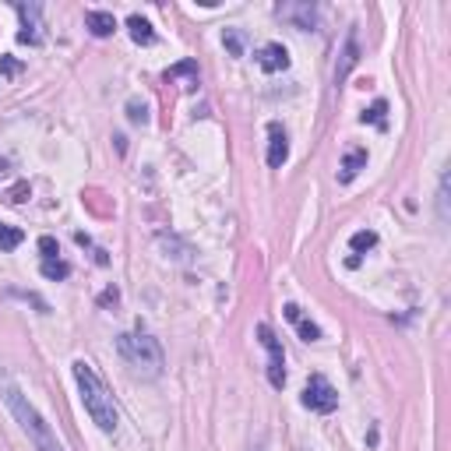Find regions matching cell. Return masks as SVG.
Listing matches in <instances>:
<instances>
[{"label":"cell","instance_id":"6da1fadb","mask_svg":"<svg viewBox=\"0 0 451 451\" xmlns=\"http://www.w3.org/2000/svg\"><path fill=\"white\" fill-rule=\"evenodd\" d=\"M0 399L8 402V409L15 413V420L22 423V430L29 434V441L35 444V451H64V444L56 441L53 427L42 420V413H39V409L25 399L22 388H18V384H15L4 370H0Z\"/></svg>","mask_w":451,"mask_h":451},{"label":"cell","instance_id":"7a4b0ae2","mask_svg":"<svg viewBox=\"0 0 451 451\" xmlns=\"http://www.w3.org/2000/svg\"><path fill=\"white\" fill-rule=\"evenodd\" d=\"M74 381H78L81 402H85V413L92 416V423H95L102 434H117V427H120L117 402H113V395H109V388L102 384V377L92 370V363L74 360Z\"/></svg>","mask_w":451,"mask_h":451},{"label":"cell","instance_id":"3957f363","mask_svg":"<svg viewBox=\"0 0 451 451\" xmlns=\"http://www.w3.org/2000/svg\"><path fill=\"white\" fill-rule=\"evenodd\" d=\"M117 349L124 356V363L131 367L134 377H145V381H155L166 367V356H162V346L155 342L152 335L145 331H124L117 338Z\"/></svg>","mask_w":451,"mask_h":451},{"label":"cell","instance_id":"277c9868","mask_svg":"<svg viewBox=\"0 0 451 451\" xmlns=\"http://www.w3.org/2000/svg\"><path fill=\"white\" fill-rule=\"evenodd\" d=\"M303 406H307L310 413H335V406H338V391L331 388L328 377L310 374V381H307V388H303Z\"/></svg>","mask_w":451,"mask_h":451},{"label":"cell","instance_id":"5b68a950","mask_svg":"<svg viewBox=\"0 0 451 451\" xmlns=\"http://www.w3.org/2000/svg\"><path fill=\"white\" fill-rule=\"evenodd\" d=\"M258 338L268 349V381H271V388H282L286 384V353H282V342L275 338V331L268 324H258Z\"/></svg>","mask_w":451,"mask_h":451},{"label":"cell","instance_id":"8992f818","mask_svg":"<svg viewBox=\"0 0 451 451\" xmlns=\"http://www.w3.org/2000/svg\"><path fill=\"white\" fill-rule=\"evenodd\" d=\"M278 18L290 22V25L300 29V32L317 29V8L310 4V0H290V4H278Z\"/></svg>","mask_w":451,"mask_h":451},{"label":"cell","instance_id":"52a82bcc","mask_svg":"<svg viewBox=\"0 0 451 451\" xmlns=\"http://www.w3.org/2000/svg\"><path fill=\"white\" fill-rule=\"evenodd\" d=\"M360 61V42H356V29L346 32V42H342V53H338V64H335V85H342L349 78V71L356 68Z\"/></svg>","mask_w":451,"mask_h":451},{"label":"cell","instance_id":"ba28073f","mask_svg":"<svg viewBox=\"0 0 451 451\" xmlns=\"http://www.w3.org/2000/svg\"><path fill=\"white\" fill-rule=\"evenodd\" d=\"M258 68L268 71V74L286 71V68H290V49L282 46V42H264V46L258 49Z\"/></svg>","mask_w":451,"mask_h":451},{"label":"cell","instance_id":"9c48e42d","mask_svg":"<svg viewBox=\"0 0 451 451\" xmlns=\"http://www.w3.org/2000/svg\"><path fill=\"white\" fill-rule=\"evenodd\" d=\"M290 159V138L282 131V124H268V166L282 169Z\"/></svg>","mask_w":451,"mask_h":451},{"label":"cell","instance_id":"30bf717a","mask_svg":"<svg viewBox=\"0 0 451 451\" xmlns=\"http://www.w3.org/2000/svg\"><path fill=\"white\" fill-rule=\"evenodd\" d=\"M18 15H22V22H25V29L18 32V39L22 42H29V46H39L42 42V25H39V4H18Z\"/></svg>","mask_w":451,"mask_h":451},{"label":"cell","instance_id":"8fae6325","mask_svg":"<svg viewBox=\"0 0 451 451\" xmlns=\"http://www.w3.org/2000/svg\"><path fill=\"white\" fill-rule=\"evenodd\" d=\"M85 29H88L92 35L106 39V35L117 32V18H113L109 11H88V15H85Z\"/></svg>","mask_w":451,"mask_h":451},{"label":"cell","instance_id":"7c38bea8","mask_svg":"<svg viewBox=\"0 0 451 451\" xmlns=\"http://www.w3.org/2000/svg\"><path fill=\"white\" fill-rule=\"evenodd\" d=\"M360 169H367V148H353V152H346V159H342V169H338V180H342V184L356 180V173H360Z\"/></svg>","mask_w":451,"mask_h":451},{"label":"cell","instance_id":"4fadbf2b","mask_svg":"<svg viewBox=\"0 0 451 451\" xmlns=\"http://www.w3.org/2000/svg\"><path fill=\"white\" fill-rule=\"evenodd\" d=\"M127 32H131V39H134L138 46H152V42H155V32H152V25H148L141 15H131V18H127Z\"/></svg>","mask_w":451,"mask_h":451},{"label":"cell","instance_id":"5bb4252c","mask_svg":"<svg viewBox=\"0 0 451 451\" xmlns=\"http://www.w3.org/2000/svg\"><path fill=\"white\" fill-rule=\"evenodd\" d=\"M222 42H226V49H230V56H244V49H247V35L240 29H226Z\"/></svg>","mask_w":451,"mask_h":451},{"label":"cell","instance_id":"9a60e30c","mask_svg":"<svg viewBox=\"0 0 451 451\" xmlns=\"http://www.w3.org/2000/svg\"><path fill=\"white\" fill-rule=\"evenodd\" d=\"M22 240H25L22 230H15V226H4V222H0V251H15Z\"/></svg>","mask_w":451,"mask_h":451},{"label":"cell","instance_id":"2e32d148","mask_svg":"<svg viewBox=\"0 0 451 451\" xmlns=\"http://www.w3.org/2000/svg\"><path fill=\"white\" fill-rule=\"evenodd\" d=\"M42 275H46V278H68V275H71V264L61 261V258H49V261H42Z\"/></svg>","mask_w":451,"mask_h":451},{"label":"cell","instance_id":"e0dca14e","mask_svg":"<svg viewBox=\"0 0 451 451\" xmlns=\"http://www.w3.org/2000/svg\"><path fill=\"white\" fill-rule=\"evenodd\" d=\"M384 113H388V102L377 99L370 109H363V117H360V120H363V124H377V127H384Z\"/></svg>","mask_w":451,"mask_h":451},{"label":"cell","instance_id":"ac0fdd59","mask_svg":"<svg viewBox=\"0 0 451 451\" xmlns=\"http://www.w3.org/2000/svg\"><path fill=\"white\" fill-rule=\"evenodd\" d=\"M353 251L356 254H363V251H370V247H377V233L374 230H360V233H353Z\"/></svg>","mask_w":451,"mask_h":451},{"label":"cell","instance_id":"d6986e66","mask_svg":"<svg viewBox=\"0 0 451 451\" xmlns=\"http://www.w3.org/2000/svg\"><path fill=\"white\" fill-rule=\"evenodd\" d=\"M184 74L194 78V85H198V64H194V61H180L177 68H169V71H166V81H169V78H184Z\"/></svg>","mask_w":451,"mask_h":451},{"label":"cell","instance_id":"ffe728a7","mask_svg":"<svg viewBox=\"0 0 451 451\" xmlns=\"http://www.w3.org/2000/svg\"><path fill=\"white\" fill-rule=\"evenodd\" d=\"M159 244H162L166 251H169V247H173V251H177V254H173L177 261H187V258H191V247H187V244H180L177 237H166V233H162V237H159Z\"/></svg>","mask_w":451,"mask_h":451},{"label":"cell","instance_id":"44dd1931","mask_svg":"<svg viewBox=\"0 0 451 451\" xmlns=\"http://www.w3.org/2000/svg\"><path fill=\"white\" fill-rule=\"evenodd\" d=\"M437 219L448 222V173H441V187H437Z\"/></svg>","mask_w":451,"mask_h":451},{"label":"cell","instance_id":"7402d4cb","mask_svg":"<svg viewBox=\"0 0 451 451\" xmlns=\"http://www.w3.org/2000/svg\"><path fill=\"white\" fill-rule=\"evenodd\" d=\"M127 117H131V124H148V106L138 102V99H131L127 102Z\"/></svg>","mask_w":451,"mask_h":451},{"label":"cell","instance_id":"603a6c76","mask_svg":"<svg viewBox=\"0 0 451 451\" xmlns=\"http://www.w3.org/2000/svg\"><path fill=\"white\" fill-rule=\"evenodd\" d=\"M296 328H300V335H303V342H317V338H321V328L314 324V321H296Z\"/></svg>","mask_w":451,"mask_h":451},{"label":"cell","instance_id":"cb8c5ba5","mask_svg":"<svg viewBox=\"0 0 451 451\" xmlns=\"http://www.w3.org/2000/svg\"><path fill=\"white\" fill-rule=\"evenodd\" d=\"M39 251H42V258H46V261L61 254V247H56V240H53V237H39Z\"/></svg>","mask_w":451,"mask_h":451},{"label":"cell","instance_id":"d4e9b609","mask_svg":"<svg viewBox=\"0 0 451 451\" xmlns=\"http://www.w3.org/2000/svg\"><path fill=\"white\" fill-rule=\"evenodd\" d=\"M25 198H29V184H25V180H22V184H15V187L8 191V201H15V205H18V201H25Z\"/></svg>","mask_w":451,"mask_h":451},{"label":"cell","instance_id":"484cf974","mask_svg":"<svg viewBox=\"0 0 451 451\" xmlns=\"http://www.w3.org/2000/svg\"><path fill=\"white\" fill-rule=\"evenodd\" d=\"M0 71H4V74L11 78V74H18V71H22V64H18V61H11V56H4V61H0Z\"/></svg>","mask_w":451,"mask_h":451},{"label":"cell","instance_id":"4316f807","mask_svg":"<svg viewBox=\"0 0 451 451\" xmlns=\"http://www.w3.org/2000/svg\"><path fill=\"white\" fill-rule=\"evenodd\" d=\"M117 300H120V293H117V290H106V293L99 296V303H102V307H106V303H117Z\"/></svg>","mask_w":451,"mask_h":451},{"label":"cell","instance_id":"83f0119b","mask_svg":"<svg viewBox=\"0 0 451 451\" xmlns=\"http://www.w3.org/2000/svg\"><path fill=\"white\" fill-rule=\"evenodd\" d=\"M286 317H290V321L296 324V321H300L303 314H300V307H296V303H286Z\"/></svg>","mask_w":451,"mask_h":451},{"label":"cell","instance_id":"f1b7e54d","mask_svg":"<svg viewBox=\"0 0 451 451\" xmlns=\"http://www.w3.org/2000/svg\"><path fill=\"white\" fill-rule=\"evenodd\" d=\"M4 173H8V162H4V159H0V177H4Z\"/></svg>","mask_w":451,"mask_h":451}]
</instances>
